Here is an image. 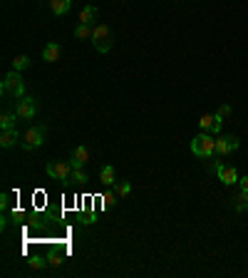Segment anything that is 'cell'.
<instances>
[{"mask_svg": "<svg viewBox=\"0 0 248 278\" xmlns=\"http://www.w3.org/2000/svg\"><path fill=\"white\" fill-rule=\"evenodd\" d=\"M92 45H95V50L99 53H109L112 50V45H115V37H112V28L107 25V22H99L92 28Z\"/></svg>", "mask_w": 248, "mask_h": 278, "instance_id": "cell-1", "label": "cell"}, {"mask_svg": "<svg viewBox=\"0 0 248 278\" xmlns=\"http://www.w3.org/2000/svg\"><path fill=\"white\" fill-rule=\"evenodd\" d=\"M191 151L196 154V157H213L216 154V139H213V134L211 132H199L194 139H191Z\"/></svg>", "mask_w": 248, "mask_h": 278, "instance_id": "cell-2", "label": "cell"}, {"mask_svg": "<svg viewBox=\"0 0 248 278\" xmlns=\"http://www.w3.org/2000/svg\"><path fill=\"white\" fill-rule=\"evenodd\" d=\"M3 94H10V97H15V99H20V97L25 94V82H22L20 72L10 70V72L3 77Z\"/></svg>", "mask_w": 248, "mask_h": 278, "instance_id": "cell-3", "label": "cell"}, {"mask_svg": "<svg viewBox=\"0 0 248 278\" xmlns=\"http://www.w3.org/2000/svg\"><path fill=\"white\" fill-rule=\"evenodd\" d=\"M45 134H47V127H30V130L25 132V137H22V149L25 151H33V149H38V147H42V142H45Z\"/></svg>", "mask_w": 248, "mask_h": 278, "instance_id": "cell-4", "label": "cell"}, {"mask_svg": "<svg viewBox=\"0 0 248 278\" xmlns=\"http://www.w3.org/2000/svg\"><path fill=\"white\" fill-rule=\"evenodd\" d=\"M45 171L52 176V179H60V182H65V184L70 186V176H72V164L70 162H50Z\"/></svg>", "mask_w": 248, "mask_h": 278, "instance_id": "cell-5", "label": "cell"}, {"mask_svg": "<svg viewBox=\"0 0 248 278\" xmlns=\"http://www.w3.org/2000/svg\"><path fill=\"white\" fill-rule=\"evenodd\" d=\"M15 112H18L20 119H33L35 114H38V102H35V97H20L18 102H15Z\"/></svg>", "mask_w": 248, "mask_h": 278, "instance_id": "cell-6", "label": "cell"}, {"mask_svg": "<svg viewBox=\"0 0 248 278\" xmlns=\"http://www.w3.org/2000/svg\"><path fill=\"white\" fill-rule=\"evenodd\" d=\"M238 144H241V139L233 137V134L216 137V154H218V157H229V154H233V151L238 149Z\"/></svg>", "mask_w": 248, "mask_h": 278, "instance_id": "cell-7", "label": "cell"}, {"mask_svg": "<svg viewBox=\"0 0 248 278\" xmlns=\"http://www.w3.org/2000/svg\"><path fill=\"white\" fill-rule=\"evenodd\" d=\"M221 124H224V117L221 114H201V119H199L201 132H211V134H218Z\"/></svg>", "mask_w": 248, "mask_h": 278, "instance_id": "cell-8", "label": "cell"}, {"mask_svg": "<svg viewBox=\"0 0 248 278\" xmlns=\"http://www.w3.org/2000/svg\"><path fill=\"white\" fill-rule=\"evenodd\" d=\"M213 167H216V176H218V179H221L226 186L238 184V179H241V176H238V171H236L233 167H226V164H221V162H216Z\"/></svg>", "mask_w": 248, "mask_h": 278, "instance_id": "cell-9", "label": "cell"}, {"mask_svg": "<svg viewBox=\"0 0 248 278\" xmlns=\"http://www.w3.org/2000/svg\"><path fill=\"white\" fill-rule=\"evenodd\" d=\"M87 162H90V149L87 147H75L70 151V164H72V169H82Z\"/></svg>", "mask_w": 248, "mask_h": 278, "instance_id": "cell-10", "label": "cell"}, {"mask_svg": "<svg viewBox=\"0 0 248 278\" xmlns=\"http://www.w3.org/2000/svg\"><path fill=\"white\" fill-rule=\"evenodd\" d=\"M18 139H20V134H18L15 127H13V130H3V134H0V147H3V149L15 147V144H18Z\"/></svg>", "mask_w": 248, "mask_h": 278, "instance_id": "cell-11", "label": "cell"}, {"mask_svg": "<svg viewBox=\"0 0 248 278\" xmlns=\"http://www.w3.org/2000/svg\"><path fill=\"white\" fill-rule=\"evenodd\" d=\"M42 60H45V62H58L60 60V45L58 42H47V45H45Z\"/></svg>", "mask_w": 248, "mask_h": 278, "instance_id": "cell-12", "label": "cell"}, {"mask_svg": "<svg viewBox=\"0 0 248 278\" xmlns=\"http://www.w3.org/2000/svg\"><path fill=\"white\" fill-rule=\"evenodd\" d=\"M72 8V0H50V10L55 15H67Z\"/></svg>", "mask_w": 248, "mask_h": 278, "instance_id": "cell-13", "label": "cell"}, {"mask_svg": "<svg viewBox=\"0 0 248 278\" xmlns=\"http://www.w3.org/2000/svg\"><path fill=\"white\" fill-rule=\"evenodd\" d=\"M99 179H102V184H107V186L117 184L115 167H112V164H104V167H102V171H99Z\"/></svg>", "mask_w": 248, "mask_h": 278, "instance_id": "cell-14", "label": "cell"}, {"mask_svg": "<svg viewBox=\"0 0 248 278\" xmlns=\"http://www.w3.org/2000/svg\"><path fill=\"white\" fill-rule=\"evenodd\" d=\"M231 204H233V209L236 211H246L248 209V191H238V194H233V199H231Z\"/></svg>", "mask_w": 248, "mask_h": 278, "instance_id": "cell-15", "label": "cell"}, {"mask_svg": "<svg viewBox=\"0 0 248 278\" xmlns=\"http://www.w3.org/2000/svg\"><path fill=\"white\" fill-rule=\"evenodd\" d=\"M15 119H20L18 112L5 110L3 114H0V127H3V130H13V127H15Z\"/></svg>", "mask_w": 248, "mask_h": 278, "instance_id": "cell-16", "label": "cell"}, {"mask_svg": "<svg viewBox=\"0 0 248 278\" xmlns=\"http://www.w3.org/2000/svg\"><path fill=\"white\" fill-rule=\"evenodd\" d=\"M95 18H97V8H95V5H85V8H82V13H79V22L92 25Z\"/></svg>", "mask_w": 248, "mask_h": 278, "instance_id": "cell-17", "label": "cell"}, {"mask_svg": "<svg viewBox=\"0 0 248 278\" xmlns=\"http://www.w3.org/2000/svg\"><path fill=\"white\" fill-rule=\"evenodd\" d=\"M75 37H77V40L92 37V25H87V22H79V25L75 28Z\"/></svg>", "mask_w": 248, "mask_h": 278, "instance_id": "cell-18", "label": "cell"}, {"mask_svg": "<svg viewBox=\"0 0 248 278\" xmlns=\"http://www.w3.org/2000/svg\"><path fill=\"white\" fill-rule=\"evenodd\" d=\"M27 67H30V57L27 55H18L13 60V70H15V72H22V70H27Z\"/></svg>", "mask_w": 248, "mask_h": 278, "instance_id": "cell-19", "label": "cell"}, {"mask_svg": "<svg viewBox=\"0 0 248 278\" xmlns=\"http://www.w3.org/2000/svg\"><path fill=\"white\" fill-rule=\"evenodd\" d=\"M27 266L30 268H45V266H50V261H47V256H33V259H27Z\"/></svg>", "mask_w": 248, "mask_h": 278, "instance_id": "cell-20", "label": "cell"}, {"mask_svg": "<svg viewBox=\"0 0 248 278\" xmlns=\"http://www.w3.org/2000/svg\"><path fill=\"white\" fill-rule=\"evenodd\" d=\"M87 179H90V176H87V174H85L82 169H72V176H70V184H72V182H75V184H87Z\"/></svg>", "mask_w": 248, "mask_h": 278, "instance_id": "cell-21", "label": "cell"}, {"mask_svg": "<svg viewBox=\"0 0 248 278\" xmlns=\"http://www.w3.org/2000/svg\"><path fill=\"white\" fill-rule=\"evenodd\" d=\"M115 191H117V196H127V194L132 191V184H129V182H117Z\"/></svg>", "mask_w": 248, "mask_h": 278, "instance_id": "cell-22", "label": "cell"}, {"mask_svg": "<svg viewBox=\"0 0 248 278\" xmlns=\"http://www.w3.org/2000/svg\"><path fill=\"white\" fill-rule=\"evenodd\" d=\"M47 261H50V266H52V268H58V266H62V256H60V254H50V256H47Z\"/></svg>", "mask_w": 248, "mask_h": 278, "instance_id": "cell-23", "label": "cell"}, {"mask_svg": "<svg viewBox=\"0 0 248 278\" xmlns=\"http://www.w3.org/2000/svg\"><path fill=\"white\" fill-rule=\"evenodd\" d=\"M216 114H221V117L226 119V117H231V114H233V107H231V105H221V107H218V112H216Z\"/></svg>", "mask_w": 248, "mask_h": 278, "instance_id": "cell-24", "label": "cell"}, {"mask_svg": "<svg viewBox=\"0 0 248 278\" xmlns=\"http://www.w3.org/2000/svg\"><path fill=\"white\" fill-rule=\"evenodd\" d=\"M8 204H10V194H8V191H3V196H0V209H3V214L8 211Z\"/></svg>", "mask_w": 248, "mask_h": 278, "instance_id": "cell-25", "label": "cell"}, {"mask_svg": "<svg viewBox=\"0 0 248 278\" xmlns=\"http://www.w3.org/2000/svg\"><path fill=\"white\" fill-rule=\"evenodd\" d=\"M104 201H107V206H112V204H117V196L112 191H107V194H104Z\"/></svg>", "mask_w": 248, "mask_h": 278, "instance_id": "cell-26", "label": "cell"}, {"mask_svg": "<svg viewBox=\"0 0 248 278\" xmlns=\"http://www.w3.org/2000/svg\"><path fill=\"white\" fill-rule=\"evenodd\" d=\"M238 186H241L243 191H248V176H241V179H238Z\"/></svg>", "mask_w": 248, "mask_h": 278, "instance_id": "cell-27", "label": "cell"}]
</instances>
